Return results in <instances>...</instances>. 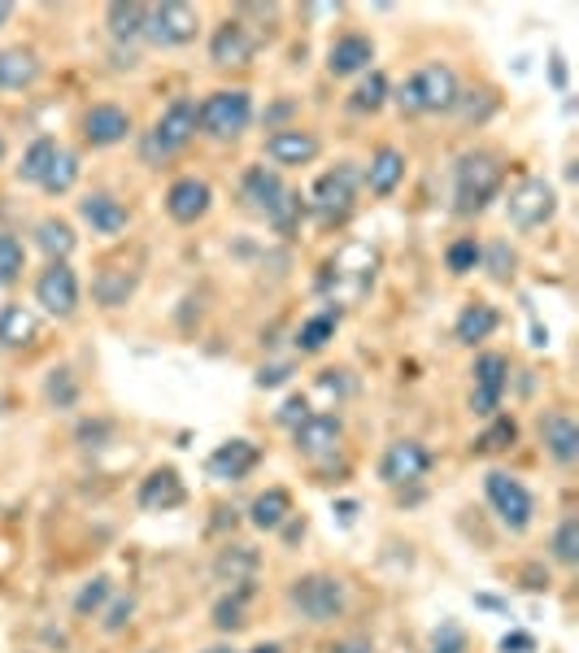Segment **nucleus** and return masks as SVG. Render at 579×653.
I'll list each match as a JSON object with an SVG mask.
<instances>
[{
    "label": "nucleus",
    "instance_id": "nucleus-8",
    "mask_svg": "<svg viewBox=\"0 0 579 653\" xmlns=\"http://www.w3.org/2000/svg\"><path fill=\"white\" fill-rule=\"evenodd\" d=\"M409 88H414V101H418V114H449L458 110L463 101V88H458V74L440 61L423 65L418 74H409Z\"/></svg>",
    "mask_w": 579,
    "mask_h": 653
},
{
    "label": "nucleus",
    "instance_id": "nucleus-26",
    "mask_svg": "<svg viewBox=\"0 0 579 653\" xmlns=\"http://www.w3.org/2000/svg\"><path fill=\"white\" fill-rule=\"evenodd\" d=\"M35 331H40V323H35V314H31L27 305H0V345H4V349L31 345Z\"/></svg>",
    "mask_w": 579,
    "mask_h": 653
},
{
    "label": "nucleus",
    "instance_id": "nucleus-18",
    "mask_svg": "<svg viewBox=\"0 0 579 653\" xmlns=\"http://www.w3.org/2000/svg\"><path fill=\"white\" fill-rule=\"evenodd\" d=\"M257 462H262V453H257L253 440H227V445H219V449L210 453L205 467H210V476L223 479V483H240Z\"/></svg>",
    "mask_w": 579,
    "mask_h": 653
},
{
    "label": "nucleus",
    "instance_id": "nucleus-17",
    "mask_svg": "<svg viewBox=\"0 0 579 653\" xmlns=\"http://www.w3.org/2000/svg\"><path fill=\"white\" fill-rule=\"evenodd\" d=\"M79 218L96 232V236H118V232H126V223H131V210L110 196V192H88L83 201H79Z\"/></svg>",
    "mask_w": 579,
    "mask_h": 653
},
{
    "label": "nucleus",
    "instance_id": "nucleus-30",
    "mask_svg": "<svg viewBox=\"0 0 579 653\" xmlns=\"http://www.w3.org/2000/svg\"><path fill=\"white\" fill-rule=\"evenodd\" d=\"M336 327H341V309L332 314H314L309 323H301V331H296V349L301 354H323L327 345H332V336H336Z\"/></svg>",
    "mask_w": 579,
    "mask_h": 653
},
{
    "label": "nucleus",
    "instance_id": "nucleus-53",
    "mask_svg": "<svg viewBox=\"0 0 579 653\" xmlns=\"http://www.w3.org/2000/svg\"><path fill=\"white\" fill-rule=\"evenodd\" d=\"M253 653H280L275 645H262V650H253Z\"/></svg>",
    "mask_w": 579,
    "mask_h": 653
},
{
    "label": "nucleus",
    "instance_id": "nucleus-31",
    "mask_svg": "<svg viewBox=\"0 0 579 653\" xmlns=\"http://www.w3.org/2000/svg\"><path fill=\"white\" fill-rule=\"evenodd\" d=\"M110 35L114 40H140L144 35V22H149V4H140V0H126V4H110Z\"/></svg>",
    "mask_w": 579,
    "mask_h": 653
},
{
    "label": "nucleus",
    "instance_id": "nucleus-9",
    "mask_svg": "<svg viewBox=\"0 0 579 653\" xmlns=\"http://www.w3.org/2000/svg\"><path fill=\"white\" fill-rule=\"evenodd\" d=\"M357 183H362V175H357L353 162H341L336 171L318 175V183H314V210L323 218H345L353 210V201H357Z\"/></svg>",
    "mask_w": 579,
    "mask_h": 653
},
{
    "label": "nucleus",
    "instance_id": "nucleus-34",
    "mask_svg": "<svg viewBox=\"0 0 579 653\" xmlns=\"http://www.w3.org/2000/svg\"><path fill=\"white\" fill-rule=\"evenodd\" d=\"M58 153H61L58 140H49V135H44V140H35V144L22 153L18 178H22V183H40V178L49 175V166H53V157H58Z\"/></svg>",
    "mask_w": 579,
    "mask_h": 653
},
{
    "label": "nucleus",
    "instance_id": "nucleus-2",
    "mask_svg": "<svg viewBox=\"0 0 579 653\" xmlns=\"http://www.w3.org/2000/svg\"><path fill=\"white\" fill-rule=\"evenodd\" d=\"M253 122V96L244 88H219L196 105V126L214 140H235Z\"/></svg>",
    "mask_w": 579,
    "mask_h": 653
},
{
    "label": "nucleus",
    "instance_id": "nucleus-15",
    "mask_svg": "<svg viewBox=\"0 0 579 653\" xmlns=\"http://www.w3.org/2000/svg\"><path fill=\"white\" fill-rule=\"evenodd\" d=\"M318 135L314 131H305V126H284V131H275L271 140H266V157L275 162V166H309L314 157H318Z\"/></svg>",
    "mask_w": 579,
    "mask_h": 653
},
{
    "label": "nucleus",
    "instance_id": "nucleus-33",
    "mask_svg": "<svg viewBox=\"0 0 579 653\" xmlns=\"http://www.w3.org/2000/svg\"><path fill=\"white\" fill-rule=\"evenodd\" d=\"M35 244L53 257V262H65L70 253H74V227L65 223V218H40V227H35Z\"/></svg>",
    "mask_w": 579,
    "mask_h": 653
},
{
    "label": "nucleus",
    "instance_id": "nucleus-1",
    "mask_svg": "<svg viewBox=\"0 0 579 653\" xmlns=\"http://www.w3.org/2000/svg\"><path fill=\"white\" fill-rule=\"evenodd\" d=\"M501 178H506V166H501L497 153H488V149L463 153L458 166H454V210L458 214H484L488 201L501 192Z\"/></svg>",
    "mask_w": 579,
    "mask_h": 653
},
{
    "label": "nucleus",
    "instance_id": "nucleus-13",
    "mask_svg": "<svg viewBox=\"0 0 579 653\" xmlns=\"http://www.w3.org/2000/svg\"><path fill=\"white\" fill-rule=\"evenodd\" d=\"M341 436H345V427H341V418L336 415H309L305 422H296V427H292L296 453H301V458H309V462L332 458V453L341 449Z\"/></svg>",
    "mask_w": 579,
    "mask_h": 653
},
{
    "label": "nucleus",
    "instance_id": "nucleus-40",
    "mask_svg": "<svg viewBox=\"0 0 579 653\" xmlns=\"http://www.w3.org/2000/svg\"><path fill=\"white\" fill-rule=\"evenodd\" d=\"M479 257H484V248H479L470 236L454 239V244H449V253H445V262H449V271H454V275H470V271L479 266Z\"/></svg>",
    "mask_w": 579,
    "mask_h": 653
},
{
    "label": "nucleus",
    "instance_id": "nucleus-23",
    "mask_svg": "<svg viewBox=\"0 0 579 653\" xmlns=\"http://www.w3.org/2000/svg\"><path fill=\"white\" fill-rule=\"evenodd\" d=\"M183 479L179 471H153V476L140 483V510H149V514H162V510H174V506H183Z\"/></svg>",
    "mask_w": 579,
    "mask_h": 653
},
{
    "label": "nucleus",
    "instance_id": "nucleus-14",
    "mask_svg": "<svg viewBox=\"0 0 579 653\" xmlns=\"http://www.w3.org/2000/svg\"><path fill=\"white\" fill-rule=\"evenodd\" d=\"M210 205H214V187H210L205 178H196V175L174 178L171 192H166V210H171L174 223H183V227L201 223V218L210 214Z\"/></svg>",
    "mask_w": 579,
    "mask_h": 653
},
{
    "label": "nucleus",
    "instance_id": "nucleus-11",
    "mask_svg": "<svg viewBox=\"0 0 579 653\" xmlns=\"http://www.w3.org/2000/svg\"><path fill=\"white\" fill-rule=\"evenodd\" d=\"M35 300L53 314V318H70L79 309V275L65 262H49V271L35 279Z\"/></svg>",
    "mask_w": 579,
    "mask_h": 653
},
{
    "label": "nucleus",
    "instance_id": "nucleus-24",
    "mask_svg": "<svg viewBox=\"0 0 579 653\" xmlns=\"http://www.w3.org/2000/svg\"><path fill=\"white\" fill-rule=\"evenodd\" d=\"M402 178H406V153H402V149H379V153L370 157L366 187H370L375 196H393V192L402 187Z\"/></svg>",
    "mask_w": 579,
    "mask_h": 653
},
{
    "label": "nucleus",
    "instance_id": "nucleus-50",
    "mask_svg": "<svg viewBox=\"0 0 579 653\" xmlns=\"http://www.w3.org/2000/svg\"><path fill=\"white\" fill-rule=\"evenodd\" d=\"M332 653H370V645H362V641H345V645H336Z\"/></svg>",
    "mask_w": 579,
    "mask_h": 653
},
{
    "label": "nucleus",
    "instance_id": "nucleus-47",
    "mask_svg": "<svg viewBox=\"0 0 579 653\" xmlns=\"http://www.w3.org/2000/svg\"><path fill=\"white\" fill-rule=\"evenodd\" d=\"M463 632H458V628H445V645H440V641H436V653H463Z\"/></svg>",
    "mask_w": 579,
    "mask_h": 653
},
{
    "label": "nucleus",
    "instance_id": "nucleus-12",
    "mask_svg": "<svg viewBox=\"0 0 579 653\" xmlns=\"http://www.w3.org/2000/svg\"><path fill=\"white\" fill-rule=\"evenodd\" d=\"M427 471H431V453H427V445H418V440H397V445H388L384 458H379V479L393 483V488L414 483V479H423Z\"/></svg>",
    "mask_w": 579,
    "mask_h": 653
},
{
    "label": "nucleus",
    "instance_id": "nucleus-7",
    "mask_svg": "<svg viewBox=\"0 0 579 653\" xmlns=\"http://www.w3.org/2000/svg\"><path fill=\"white\" fill-rule=\"evenodd\" d=\"M201 31V13L192 4H149V22H144V35L158 44V49H179V44H192Z\"/></svg>",
    "mask_w": 579,
    "mask_h": 653
},
{
    "label": "nucleus",
    "instance_id": "nucleus-43",
    "mask_svg": "<svg viewBox=\"0 0 579 653\" xmlns=\"http://www.w3.org/2000/svg\"><path fill=\"white\" fill-rule=\"evenodd\" d=\"M105 596H110V580H105V575H96V580H92L83 593L74 596V610L88 619V614H96V610L105 605Z\"/></svg>",
    "mask_w": 579,
    "mask_h": 653
},
{
    "label": "nucleus",
    "instance_id": "nucleus-5",
    "mask_svg": "<svg viewBox=\"0 0 579 653\" xmlns=\"http://www.w3.org/2000/svg\"><path fill=\"white\" fill-rule=\"evenodd\" d=\"M553 214H558V192H553L549 178H522L519 187L510 192V201H506V218H510L519 232L545 227Z\"/></svg>",
    "mask_w": 579,
    "mask_h": 653
},
{
    "label": "nucleus",
    "instance_id": "nucleus-41",
    "mask_svg": "<svg viewBox=\"0 0 579 653\" xmlns=\"http://www.w3.org/2000/svg\"><path fill=\"white\" fill-rule=\"evenodd\" d=\"M248 619H244V589L235 596H223L219 605H214V628L219 632H240Z\"/></svg>",
    "mask_w": 579,
    "mask_h": 653
},
{
    "label": "nucleus",
    "instance_id": "nucleus-28",
    "mask_svg": "<svg viewBox=\"0 0 579 653\" xmlns=\"http://www.w3.org/2000/svg\"><path fill=\"white\" fill-rule=\"evenodd\" d=\"M135 271H122V266H110V271H101L96 275V284H92V297L101 300L105 309H118V305H126L131 293H135Z\"/></svg>",
    "mask_w": 579,
    "mask_h": 653
},
{
    "label": "nucleus",
    "instance_id": "nucleus-55",
    "mask_svg": "<svg viewBox=\"0 0 579 653\" xmlns=\"http://www.w3.org/2000/svg\"><path fill=\"white\" fill-rule=\"evenodd\" d=\"M144 653H153V650H144Z\"/></svg>",
    "mask_w": 579,
    "mask_h": 653
},
{
    "label": "nucleus",
    "instance_id": "nucleus-29",
    "mask_svg": "<svg viewBox=\"0 0 579 653\" xmlns=\"http://www.w3.org/2000/svg\"><path fill=\"white\" fill-rule=\"evenodd\" d=\"M388 96H393V88H388V79L379 74V70H370L357 88H353V96H348V110L353 114H379L384 105H388Z\"/></svg>",
    "mask_w": 579,
    "mask_h": 653
},
{
    "label": "nucleus",
    "instance_id": "nucleus-48",
    "mask_svg": "<svg viewBox=\"0 0 579 653\" xmlns=\"http://www.w3.org/2000/svg\"><path fill=\"white\" fill-rule=\"evenodd\" d=\"M284 379H288V366H271V370H262V375H257V384H262V388H275V384H284Z\"/></svg>",
    "mask_w": 579,
    "mask_h": 653
},
{
    "label": "nucleus",
    "instance_id": "nucleus-51",
    "mask_svg": "<svg viewBox=\"0 0 579 653\" xmlns=\"http://www.w3.org/2000/svg\"><path fill=\"white\" fill-rule=\"evenodd\" d=\"M9 18H13V4H0V27H4Z\"/></svg>",
    "mask_w": 579,
    "mask_h": 653
},
{
    "label": "nucleus",
    "instance_id": "nucleus-36",
    "mask_svg": "<svg viewBox=\"0 0 579 653\" xmlns=\"http://www.w3.org/2000/svg\"><path fill=\"white\" fill-rule=\"evenodd\" d=\"M253 567H257V553H253L248 544H235V549H227V553L219 558V575L232 580V584H248Z\"/></svg>",
    "mask_w": 579,
    "mask_h": 653
},
{
    "label": "nucleus",
    "instance_id": "nucleus-10",
    "mask_svg": "<svg viewBox=\"0 0 579 653\" xmlns=\"http://www.w3.org/2000/svg\"><path fill=\"white\" fill-rule=\"evenodd\" d=\"M475 392H470V410L484 418L497 415V406H501V392H506V384H510V361L501 354H484L475 361Z\"/></svg>",
    "mask_w": 579,
    "mask_h": 653
},
{
    "label": "nucleus",
    "instance_id": "nucleus-19",
    "mask_svg": "<svg viewBox=\"0 0 579 653\" xmlns=\"http://www.w3.org/2000/svg\"><path fill=\"white\" fill-rule=\"evenodd\" d=\"M253 53H257V40L248 35L244 22H223V27L214 31V40H210V58H214V65H248Z\"/></svg>",
    "mask_w": 579,
    "mask_h": 653
},
{
    "label": "nucleus",
    "instance_id": "nucleus-39",
    "mask_svg": "<svg viewBox=\"0 0 579 653\" xmlns=\"http://www.w3.org/2000/svg\"><path fill=\"white\" fill-rule=\"evenodd\" d=\"M553 558L562 567H576L579 562V519H562L558 532H553Z\"/></svg>",
    "mask_w": 579,
    "mask_h": 653
},
{
    "label": "nucleus",
    "instance_id": "nucleus-52",
    "mask_svg": "<svg viewBox=\"0 0 579 653\" xmlns=\"http://www.w3.org/2000/svg\"><path fill=\"white\" fill-rule=\"evenodd\" d=\"M205 653H235V650H227V645H214V650H205Z\"/></svg>",
    "mask_w": 579,
    "mask_h": 653
},
{
    "label": "nucleus",
    "instance_id": "nucleus-32",
    "mask_svg": "<svg viewBox=\"0 0 579 653\" xmlns=\"http://www.w3.org/2000/svg\"><path fill=\"white\" fill-rule=\"evenodd\" d=\"M497 309L492 305H466L463 314H458V327H454V336L463 340V345H475V340H488L492 331H497Z\"/></svg>",
    "mask_w": 579,
    "mask_h": 653
},
{
    "label": "nucleus",
    "instance_id": "nucleus-46",
    "mask_svg": "<svg viewBox=\"0 0 579 653\" xmlns=\"http://www.w3.org/2000/svg\"><path fill=\"white\" fill-rule=\"evenodd\" d=\"M501 650H506V653H510V650H515V653H531V650H536V641H531L527 632H510V636L501 641Z\"/></svg>",
    "mask_w": 579,
    "mask_h": 653
},
{
    "label": "nucleus",
    "instance_id": "nucleus-16",
    "mask_svg": "<svg viewBox=\"0 0 579 653\" xmlns=\"http://www.w3.org/2000/svg\"><path fill=\"white\" fill-rule=\"evenodd\" d=\"M131 135V114L122 105H92L83 114V140L92 149H114Z\"/></svg>",
    "mask_w": 579,
    "mask_h": 653
},
{
    "label": "nucleus",
    "instance_id": "nucleus-25",
    "mask_svg": "<svg viewBox=\"0 0 579 653\" xmlns=\"http://www.w3.org/2000/svg\"><path fill=\"white\" fill-rule=\"evenodd\" d=\"M40 79V61L27 49H0V88L4 92H22Z\"/></svg>",
    "mask_w": 579,
    "mask_h": 653
},
{
    "label": "nucleus",
    "instance_id": "nucleus-54",
    "mask_svg": "<svg viewBox=\"0 0 579 653\" xmlns=\"http://www.w3.org/2000/svg\"><path fill=\"white\" fill-rule=\"evenodd\" d=\"M0 162H4V135H0Z\"/></svg>",
    "mask_w": 579,
    "mask_h": 653
},
{
    "label": "nucleus",
    "instance_id": "nucleus-20",
    "mask_svg": "<svg viewBox=\"0 0 579 653\" xmlns=\"http://www.w3.org/2000/svg\"><path fill=\"white\" fill-rule=\"evenodd\" d=\"M370 61H375V44H370L366 35H357V31L341 35V40L327 49V70H332L336 79H348V74L370 70Z\"/></svg>",
    "mask_w": 579,
    "mask_h": 653
},
{
    "label": "nucleus",
    "instance_id": "nucleus-38",
    "mask_svg": "<svg viewBox=\"0 0 579 653\" xmlns=\"http://www.w3.org/2000/svg\"><path fill=\"white\" fill-rule=\"evenodd\" d=\"M519 440V422L515 418H497L479 440H475V453H501V449H510Z\"/></svg>",
    "mask_w": 579,
    "mask_h": 653
},
{
    "label": "nucleus",
    "instance_id": "nucleus-27",
    "mask_svg": "<svg viewBox=\"0 0 579 653\" xmlns=\"http://www.w3.org/2000/svg\"><path fill=\"white\" fill-rule=\"evenodd\" d=\"M292 514V497L284 488H266L257 501H253V510H248V519H253V528H262V532H275V528H284Z\"/></svg>",
    "mask_w": 579,
    "mask_h": 653
},
{
    "label": "nucleus",
    "instance_id": "nucleus-45",
    "mask_svg": "<svg viewBox=\"0 0 579 653\" xmlns=\"http://www.w3.org/2000/svg\"><path fill=\"white\" fill-rule=\"evenodd\" d=\"M131 610H135V601H131V596H118L114 610H110V619H105V632H122L126 619H131Z\"/></svg>",
    "mask_w": 579,
    "mask_h": 653
},
{
    "label": "nucleus",
    "instance_id": "nucleus-49",
    "mask_svg": "<svg viewBox=\"0 0 579 653\" xmlns=\"http://www.w3.org/2000/svg\"><path fill=\"white\" fill-rule=\"evenodd\" d=\"M284 422H292V427H296V422H305V418H309V410H305V401H288V406H284Z\"/></svg>",
    "mask_w": 579,
    "mask_h": 653
},
{
    "label": "nucleus",
    "instance_id": "nucleus-3",
    "mask_svg": "<svg viewBox=\"0 0 579 653\" xmlns=\"http://www.w3.org/2000/svg\"><path fill=\"white\" fill-rule=\"evenodd\" d=\"M192 135H196V101L174 96L171 105L162 110V119L153 122V131L144 135V162H153V166L171 162Z\"/></svg>",
    "mask_w": 579,
    "mask_h": 653
},
{
    "label": "nucleus",
    "instance_id": "nucleus-42",
    "mask_svg": "<svg viewBox=\"0 0 579 653\" xmlns=\"http://www.w3.org/2000/svg\"><path fill=\"white\" fill-rule=\"evenodd\" d=\"M479 262H488V275H492V279H510V275H515V248H510L506 239H497L492 248H484Z\"/></svg>",
    "mask_w": 579,
    "mask_h": 653
},
{
    "label": "nucleus",
    "instance_id": "nucleus-21",
    "mask_svg": "<svg viewBox=\"0 0 579 653\" xmlns=\"http://www.w3.org/2000/svg\"><path fill=\"white\" fill-rule=\"evenodd\" d=\"M288 196V187H284V178L275 175L271 166H253V171H244V201L257 210V214H275L280 210V201Z\"/></svg>",
    "mask_w": 579,
    "mask_h": 653
},
{
    "label": "nucleus",
    "instance_id": "nucleus-35",
    "mask_svg": "<svg viewBox=\"0 0 579 653\" xmlns=\"http://www.w3.org/2000/svg\"><path fill=\"white\" fill-rule=\"evenodd\" d=\"M74 183H79V157L61 149L58 157H53V166H49V175L40 178V187H44L49 196H61V192H70Z\"/></svg>",
    "mask_w": 579,
    "mask_h": 653
},
{
    "label": "nucleus",
    "instance_id": "nucleus-4",
    "mask_svg": "<svg viewBox=\"0 0 579 653\" xmlns=\"http://www.w3.org/2000/svg\"><path fill=\"white\" fill-rule=\"evenodd\" d=\"M288 601L301 610V619H309V623H332V619L345 614L348 589H345V580H336V575H301L288 589Z\"/></svg>",
    "mask_w": 579,
    "mask_h": 653
},
{
    "label": "nucleus",
    "instance_id": "nucleus-6",
    "mask_svg": "<svg viewBox=\"0 0 579 653\" xmlns=\"http://www.w3.org/2000/svg\"><path fill=\"white\" fill-rule=\"evenodd\" d=\"M484 492H488L497 519H501L510 532H527V528H531L536 501H531V492H527L515 476H506V471H488V476H484Z\"/></svg>",
    "mask_w": 579,
    "mask_h": 653
},
{
    "label": "nucleus",
    "instance_id": "nucleus-44",
    "mask_svg": "<svg viewBox=\"0 0 579 653\" xmlns=\"http://www.w3.org/2000/svg\"><path fill=\"white\" fill-rule=\"evenodd\" d=\"M296 218H301V196L288 192L284 201H280V210L271 214V227H280V232H292L296 227Z\"/></svg>",
    "mask_w": 579,
    "mask_h": 653
},
{
    "label": "nucleus",
    "instance_id": "nucleus-22",
    "mask_svg": "<svg viewBox=\"0 0 579 653\" xmlns=\"http://www.w3.org/2000/svg\"><path fill=\"white\" fill-rule=\"evenodd\" d=\"M540 440H545L549 458L562 462V467H571V462L579 458V422L571 415L545 418V422H540Z\"/></svg>",
    "mask_w": 579,
    "mask_h": 653
},
{
    "label": "nucleus",
    "instance_id": "nucleus-37",
    "mask_svg": "<svg viewBox=\"0 0 579 653\" xmlns=\"http://www.w3.org/2000/svg\"><path fill=\"white\" fill-rule=\"evenodd\" d=\"M22 266H27V248H22V239L4 236V232H0V288L18 284Z\"/></svg>",
    "mask_w": 579,
    "mask_h": 653
}]
</instances>
